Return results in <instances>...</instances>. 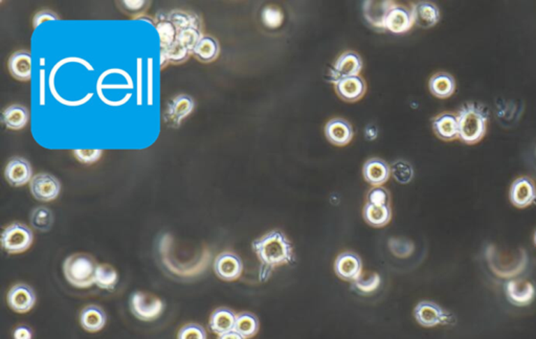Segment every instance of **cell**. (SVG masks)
<instances>
[{
    "instance_id": "obj_43",
    "label": "cell",
    "mask_w": 536,
    "mask_h": 339,
    "mask_svg": "<svg viewBox=\"0 0 536 339\" xmlns=\"http://www.w3.org/2000/svg\"><path fill=\"white\" fill-rule=\"evenodd\" d=\"M57 19H58V16L54 13L50 12V10H42V12L37 13L34 17V27H39L41 23L45 22V21L57 20Z\"/></svg>"
},
{
    "instance_id": "obj_37",
    "label": "cell",
    "mask_w": 536,
    "mask_h": 339,
    "mask_svg": "<svg viewBox=\"0 0 536 339\" xmlns=\"http://www.w3.org/2000/svg\"><path fill=\"white\" fill-rule=\"evenodd\" d=\"M380 285V276L377 273L372 274L368 278H358L355 282H352V287L360 294H370L374 292Z\"/></svg>"
},
{
    "instance_id": "obj_21",
    "label": "cell",
    "mask_w": 536,
    "mask_h": 339,
    "mask_svg": "<svg viewBox=\"0 0 536 339\" xmlns=\"http://www.w3.org/2000/svg\"><path fill=\"white\" fill-rule=\"evenodd\" d=\"M414 22L422 29H429L440 20V10L436 4L421 1L412 6Z\"/></svg>"
},
{
    "instance_id": "obj_1",
    "label": "cell",
    "mask_w": 536,
    "mask_h": 339,
    "mask_svg": "<svg viewBox=\"0 0 536 339\" xmlns=\"http://www.w3.org/2000/svg\"><path fill=\"white\" fill-rule=\"evenodd\" d=\"M251 247L260 261V282H266L276 268L295 261L292 244L281 230H271L255 239Z\"/></svg>"
},
{
    "instance_id": "obj_36",
    "label": "cell",
    "mask_w": 536,
    "mask_h": 339,
    "mask_svg": "<svg viewBox=\"0 0 536 339\" xmlns=\"http://www.w3.org/2000/svg\"><path fill=\"white\" fill-rule=\"evenodd\" d=\"M391 174L399 183L405 184L414 177V170L406 161L398 160L392 165Z\"/></svg>"
},
{
    "instance_id": "obj_45",
    "label": "cell",
    "mask_w": 536,
    "mask_h": 339,
    "mask_svg": "<svg viewBox=\"0 0 536 339\" xmlns=\"http://www.w3.org/2000/svg\"><path fill=\"white\" fill-rule=\"evenodd\" d=\"M123 3L126 10H130V12H138L146 6V1H142V0H135V1L127 0V1H123Z\"/></svg>"
},
{
    "instance_id": "obj_6",
    "label": "cell",
    "mask_w": 536,
    "mask_h": 339,
    "mask_svg": "<svg viewBox=\"0 0 536 339\" xmlns=\"http://www.w3.org/2000/svg\"><path fill=\"white\" fill-rule=\"evenodd\" d=\"M414 316L417 322L425 328H433L439 324L452 322V315L441 306L431 301H422L415 307Z\"/></svg>"
},
{
    "instance_id": "obj_39",
    "label": "cell",
    "mask_w": 536,
    "mask_h": 339,
    "mask_svg": "<svg viewBox=\"0 0 536 339\" xmlns=\"http://www.w3.org/2000/svg\"><path fill=\"white\" fill-rule=\"evenodd\" d=\"M177 339H207V332L200 324H188L180 329Z\"/></svg>"
},
{
    "instance_id": "obj_14",
    "label": "cell",
    "mask_w": 536,
    "mask_h": 339,
    "mask_svg": "<svg viewBox=\"0 0 536 339\" xmlns=\"http://www.w3.org/2000/svg\"><path fill=\"white\" fill-rule=\"evenodd\" d=\"M4 177L12 186H24L33 178L31 163L22 157H14L6 165Z\"/></svg>"
},
{
    "instance_id": "obj_19",
    "label": "cell",
    "mask_w": 536,
    "mask_h": 339,
    "mask_svg": "<svg viewBox=\"0 0 536 339\" xmlns=\"http://www.w3.org/2000/svg\"><path fill=\"white\" fill-rule=\"evenodd\" d=\"M392 1H376V0H370L364 1L362 10H364V16L366 20L373 27L378 29H385V19L392 6H394Z\"/></svg>"
},
{
    "instance_id": "obj_22",
    "label": "cell",
    "mask_w": 536,
    "mask_h": 339,
    "mask_svg": "<svg viewBox=\"0 0 536 339\" xmlns=\"http://www.w3.org/2000/svg\"><path fill=\"white\" fill-rule=\"evenodd\" d=\"M433 129L441 140H454L459 137L458 117L450 112L442 113L433 119Z\"/></svg>"
},
{
    "instance_id": "obj_25",
    "label": "cell",
    "mask_w": 536,
    "mask_h": 339,
    "mask_svg": "<svg viewBox=\"0 0 536 339\" xmlns=\"http://www.w3.org/2000/svg\"><path fill=\"white\" fill-rule=\"evenodd\" d=\"M8 69L15 79L29 81L31 75V56L29 52H15L8 60Z\"/></svg>"
},
{
    "instance_id": "obj_16",
    "label": "cell",
    "mask_w": 536,
    "mask_h": 339,
    "mask_svg": "<svg viewBox=\"0 0 536 339\" xmlns=\"http://www.w3.org/2000/svg\"><path fill=\"white\" fill-rule=\"evenodd\" d=\"M194 107V100L190 96L179 94L168 104L165 114V121L174 127H179L182 119L192 112Z\"/></svg>"
},
{
    "instance_id": "obj_38",
    "label": "cell",
    "mask_w": 536,
    "mask_h": 339,
    "mask_svg": "<svg viewBox=\"0 0 536 339\" xmlns=\"http://www.w3.org/2000/svg\"><path fill=\"white\" fill-rule=\"evenodd\" d=\"M161 52H163L168 61L172 63L184 62L188 59V54H190V52L177 41L174 42L169 47L161 50Z\"/></svg>"
},
{
    "instance_id": "obj_33",
    "label": "cell",
    "mask_w": 536,
    "mask_h": 339,
    "mask_svg": "<svg viewBox=\"0 0 536 339\" xmlns=\"http://www.w3.org/2000/svg\"><path fill=\"white\" fill-rule=\"evenodd\" d=\"M31 223L40 232H48L54 223V216L47 207L39 206L31 211Z\"/></svg>"
},
{
    "instance_id": "obj_8",
    "label": "cell",
    "mask_w": 536,
    "mask_h": 339,
    "mask_svg": "<svg viewBox=\"0 0 536 339\" xmlns=\"http://www.w3.org/2000/svg\"><path fill=\"white\" fill-rule=\"evenodd\" d=\"M509 199L517 209H526L536 201V186L527 176L517 178L511 184Z\"/></svg>"
},
{
    "instance_id": "obj_4",
    "label": "cell",
    "mask_w": 536,
    "mask_h": 339,
    "mask_svg": "<svg viewBox=\"0 0 536 339\" xmlns=\"http://www.w3.org/2000/svg\"><path fill=\"white\" fill-rule=\"evenodd\" d=\"M33 241L31 228L19 222L8 225L1 234L2 247L10 255L24 253L33 244Z\"/></svg>"
},
{
    "instance_id": "obj_3",
    "label": "cell",
    "mask_w": 536,
    "mask_h": 339,
    "mask_svg": "<svg viewBox=\"0 0 536 339\" xmlns=\"http://www.w3.org/2000/svg\"><path fill=\"white\" fill-rule=\"evenodd\" d=\"M98 264L94 257L84 253L69 255L63 264V272L69 284L77 288H88L96 284Z\"/></svg>"
},
{
    "instance_id": "obj_15",
    "label": "cell",
    "mask_w": 536,
    "mask_h": 339,
    "mask_svg": "<svg viewBox=\"0 0 536 339\" xmlns=\"http://www.w3.org/2000/svg\"><path fill=\"white\" fill-rule=\"evenodd\" d=\"M414 23L412 8L394 4L385 19V29L394 33H405Z\"/></svg>"
},
{
    "instance_id": "obj_12",
    "label": "cell",
    "mask_w": 536,
    "mask_h": 339,
    "mask_svg": "<svg viewBox=\"0 0 536 339\" xmlns=\"http://www.w3.org/2000/svg\"><path fill=\"white\" fill-rule=\"evenodd\" d=\"M362 68V60L359 54L354 52H343L334 66L331 69L330 77L333 83L347 79V77L358 75Z\"/></svg>"
},
{
    "instance_id": "obj_7",
    "label": "cell",
    "mask_w": 536,
    "mask_h": 339,
    "mask_svg": "<svg viewBox=\"0 0 536 339\" xmlns=\"http://www.w3.org/2000/svg\"><path fill=\"white\" fill-rule=\"evenodd\" d=\"M29 190L37 200L50 202L54 200L61 192V183L54 176L40 173L34 176L29 182Z\"/></svg>"
},
{
    "instance_id": "obj_17",
    "label": "cell",
    "mask_w": 536,
    "mask_h": 339,
    "mask_svg": "<svg viewBox=\"0 0 536 339\" xmlns=\"http://www.w3.org/2000/svg\"><path fill=\"white\" fill-rule=\"evenodd\" d=\"M325 134L331 144L345 146L353 137V129L350 123L343 119H333L327 123Z\"/></svg>"
},
{
    "instance_id": "obj_13",
    "label": "cell",
    "mask_w": 536,
    "mask_h": 339,
    "mask_svg": "<svg viewBox=\"0 0 536 339\" xmlns=\"http://www.w3.org/2000/svg\"><path fill=\"white\" fill-rule=\"evenodd\" d=\"M8 303L17 313H27L36 303L35 291L27 284H17L8 293Z\"/></svg>"
},
{
    "instance_id": "obj_10",
    "label": "cell",
    "mask_w": 536,
    "mask_h": 339,
    "mask_svg": "<svg viewBox=\"0 0 536 339\" xmlns=\"http://www.w3.org/2000/svg\"><path fill=\"white\" fill-rule=\"evenodd\" d=\"M243 263L236 253L225 251L220 253L214 262V271L218 278L225 282H232L240 278Z\"/></svg>"
},
{
    "instance_id": "obj_32",
    "label": "cell",
    "mask_w": 536,
    "mask_h": 339,
    "mask_svg": "<svg viewBox=\"0 0 536 339\" xmlns=\"http://www.w3.org/2000/svg\"><path fill=\"white\" fill-rule=\"evenodd\" d=\"M168 21L175 27L177 31L186 29H196L200 27V19L195 14L184 12V10H172L168 14Z\"/></svg>"
},
{
    "instance_id": "obj_29",
    "label": "cell",
    "mask_w": 536,
    "mask_h": 339,
    "mask_svg": "<svg viewBox=\"0 0 536 339\" xmlns=\"http://www.w3.org/2000/svg\"><path fill=\"white\" fill-rule=\"evenodd\" d=\"M193 54L201 62L209 63L215 60L219 54V44L211 36H202L194 48Z\"/></svg>"
},
{
    "instance_id": "obj_5",
    "label": "cell",
    "mask_w": 536,
    "mask_h": 339,
    "mask_svg": "<svg viewBox=\"0 0 536 339\" xmlns=\"http://www.w3.org/2000/svg\"><path fill=\"white\" fill-rule=\"evenodd\" d=\"M163 301L153 294L146 292L133 293L130 297V310L132 314L142 322H152L163 313Z\"/></svg>"
},
{
    "instance_id": "obj_24",
    "label": "cell",
    "mask_w": 536,
    "mask_h": 339,
    "mask_svg": "<svg viewBox=\"0 0 536 339\" xmlns=\"http://www.w3.org/2000/svg\"><path fill=\"white\" fill-rule=\"evenodd\" d=\"M107 316L104 310L98 306L90 305L82 310L80 322L82 328L88 332H98L106 324Z\"/></svg>"
},
{
    "instance_id": "obj_26",
    "label": "cell",
    "mask_w": 536,
    "mask_h": 339,
    "mask_svg": "<svg viewBox=\"0 0 536 339\" xmlns=\"http://www.w3.org/2000/svg\"><path fill=\"white\" fill-rule=\"evenodd\" d=\"M29 119V110L21 105H10L2 112V123L10 130L23 129Z\"/></svg>"
},
{
    "instance_id": "obj_47",
    "label": "cell",
    "mask_w": 536,
    "mask_h": 339,
    "mask_svg": "<svg viewBox=\"0 0 536 339\" xmlns=\"http://www.w3.org/2000/svg\"><path fill=\"white\" fill-rule=\"evenodd\" d=\"M533 242H534V245H535L536 246V230H535V232H534Z\"/></svg>"
},
{
    "instance_id": "obj_30",
    "label": "cell",
    "mask_w": 536,
    "mask_h": 339,
    "mask_svg": "<svg viewBox=\"0 0 536 339\" xmlns=\"http://www.w3.org/2000/svg\"><path fill=\"white\" fill-rule=\"evenodd\" d=\"M259 319L255 314L251 312H242L237 315L234 331L245 339L255 336L259 332Z\"/></svg>"
},
{
    "instance_id": "obj_2",
    "label": "cell",
    "mask_w": 536,
    "mask_h": 339,
    "mask_svg": "<svg viewBox=\"0 0 536 339\" xmlns=\"http://www.w3.org/2000/svg\"><path fill=\"white\" fill-rule=\"evenodd\" d=\"M459 138L467 144L479 142L487 130L488 115L483 107L475 103L465 104L459 111Z\"/></svg>"
},
{
    "instance_id": "obj_11",
    "label": "cell",
    "mask_w": 536,
    "mask_h": 339,
    "mask_svg": "<svg viewBox=\"0 0 536 339\" xmlns=\"http://www.w3.org/2000/svg\"><path fill=\"white\" fill-rule=\"evenodd\" d=\"M335 274L345 282H355L362 276V261L352 251L341 253L334 262Z\"/></svg>"
},
{
    "instance_id": "obj_46",
    "label": "cell",
    "mask_w": 536,
    "mask_h": 339,
    "mask_svg": "<svg viewBox=\"0 0 536 339\" xmlns=\"http://www.w3.org/2000/svg\"><path fill=\"white\" fill-rule=\"evenodd\" d=\"M218 339H245L244 337L241 336L236 331H230V332L225 333V334L219 335Z\"/></svg>"
},
{
    "instance_id": "obj_28",
    "label": "cell",
    "mask_w": 536,
    "mask_h": 339,
    "mask_svg": "<svg viewBox=\"0 0 536 339\" xmlns=\"http://www.w3.org/2000/svg\"><path fill=\"white\" fill-rule=\"evenodd\" d=\"M364 218L371 226L382 227L391 221V207L389 205H374L366 202L364 207Z\"/></svg>"
},
{
    "instance_id": "obj_9",
    "label": "cell",
    "mask_w": 536,
    "mask_h": 339,
    "mask_svg": "<svg viewBox=\"0 0 536 339\" xmlns=\"http://www.w3.org/2000/svg\"><path fill=\"white\" fill-rule=\"evenodd\" d=\"M505 292L509 303L517 307H525L535 299L536 289L529 280L516 278L506 282Z\"/></svg>"
},
{
    "instance_id": "obj_35",
    "label": "cell",
    "mask_w": 536,
    "mask_h": 339,
    "mask_svg": "<svg viewBox=\"0 0 536 339\" xmlns=\"http://www.w3.org/2000/svg\"><path fill=\"white\" fill-rule=\"evenodd\" d=\"M202 35H201L200 31L196 29H186L182 31H177V36H176L175 41L181 44L182 46L186 48L190 52H194V48L196 47L197 43L199 40L201 39Z\"/></svg>"
},
{
    "instance_id": "obj_27",
    "label": "cell",
    "mask_w": 536,
    "mask_h": 339,
    "mask_svg": "<svg viewBox=\"0 0 536 339\" xmlns=\"http://www.w3.org/2000/svg\"><path fill=\"white\" fill-rule=\"evenodd\" d=\"M456 82L454 77L447 73H438L429 80V90L439 98H447L454 94Z\"/></svg>"
},
{
    "instance_id": "obj_44",
    "label": "cell",
    "mask_w": 536,
    "mask_h": 339,
    "mask_svg": "<svg viewBox=\"0 0 536 339\" xmlns=\"http://www.w3.org/2000/svg\"><path fill=\"white\" fill-rule=\"evenodd\" d=\"M14 339H31L33 338V331L27 326H19L15 329Z\"/></svg>"
},
{
    "instance_id": "obj_34",
    "label": "cell",
    "mask_w": 536,
    "mask_h": 339,
    "mask_svg": "<svg viewBox=\"0 0 536 339\" xmlns=\"http://www.w3.org/2000/svg\"><path fill=\"white\" fill-rule=\"evenodd\" d=\"M156 31L161 40V50L169 47L175 42L177 29L170 21L165 20L157 23Z\"/></svg>"
},
{
    "instance_id": "obj_41",
    "label": "cell",
    "mask_w": 536,
    "mask_h": 339,
    "mask_svg": "<svg viewBox=\"0 0 536 339\" xmlns=\"http://www.w3.org/2000/svg\"><path fill=\"white\" fill-rule=\"evenodd\" d=\"M75 158L82 163H94L102 156V150L98 149H77L73 151Z\"/></svg>"
},
{
    "instance_id": "obj_40",
    "label": "cell",
    "mask_w": 536,
    "mask_h": 339,
    "mask_svg": "<svg viewBox=\"0 0 536 339\" xmlns=\"http://www.w3.org/2000/svg\"><path fill=\"white\" fill-rule=\"evenodd\" d=\"M368 203L374 205H389V194L382 186H375L368 193Z\"/></svg>"
},
{
    "instance_id": "obj_42",
    "label": "cell",
    "mask_w": 536,
    "mask_h": 339,
    "mask_svg": "<svg viewBox=\"0 0 536 339\" xmlns=\"http://www.w3.org/2000/svg\"><path fill=\"white\" fill-rule=\"evenodd\" d=\"M283 20V15L278 8L268 6L263 10V21L267 27H278Z\"/></svg>"
},
{
    "instance_id": "obj_18",
    "label": "cell",
    "mask_w": 536,
    "mask_h": 339,
    "mask_svg": "<svg viewBox=\"0 0 536 339\" xmlns=\"http://www.w3.org/2000/svg\"><path fill=\"white\" fill-rule=\"evenodd\" d=\"M364 180L374 186H380L389 180L391 167L380 158H371L362 167Z\"/></svg>"
},
{
    "instance_id": "obj_31",
    "label": "cell",
    "mask_w": 536,
    "mask_h": 339,
    "mask_svg": "<svg viewBox=\"0 0 536 339\" xmlns=\"http://www.w3.org/2000/svg\"><path fill=\"white\" fill-rule=\"evenodd\" d=\"M119 282L117 270L109 264H100L96 267V285L104 290H112Z\"/></svg>"
},
{
    "instance_id": "obj_20",
    "label": "cell",
    "mask_w": 536,
    "mask_h": 339,
    "mask_svg": "<svg viewBox=\"0 0 536 339\" xmlns=\"http://www.w3.org/2000/svg\"><path fill=\"white\" fill-rule=\"evenodd\" d=\"M338 96L347 102H355L366 93V82L359 75L347 77L335 83Z\"/></svg>"
},
{
    "instance_id": "obj_23",
    "label": "cell",
    "mask_w": 536,
    "mask_h": 339,
    "mask_svg": "<svg viewBox=\"0 0 536 339\" xmlns=\"http://www.w3.org/2000/svg\"><path fill=\"white\" fill-rule=\"evenodd\" d=\"M237 315L228 308H218L209 317V326L217 335L225 334L234 330Z\"/></svg>"
}]
</instances>
